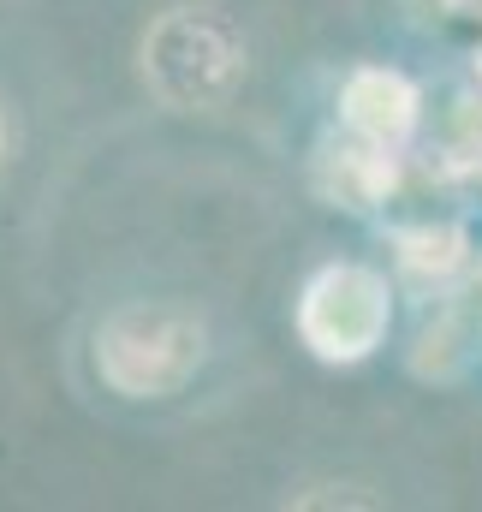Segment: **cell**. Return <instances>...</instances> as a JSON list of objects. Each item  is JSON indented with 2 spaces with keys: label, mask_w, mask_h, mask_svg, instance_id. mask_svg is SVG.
I'll use <instances>...</instances> for the list:
<instances>
[{
  "label": "cell",
  "mask_w": 482,
  "mask_h": 512,
  "mask_svg": "<svg viewBox=\"0 0 482 512\" xmlns=\"http://www.w3.org/2000/svg\"><path fill=\"white\" fill-rule=\"evenodd\" d=\"M90 364L96 382L120 399H173L209 364V322L191 304L137 298L96 322Z\"/></svg>",
  "instance_id": "cell-1"
},
{
  "label": "cell",
  "mask_w": 482,
  "mask_h": 512,
  "mask_svg": "<svg viewBox=\"0 0 482 512\" xmlns=\"http://www.w3.org/2000/svg\"><path fill=\"white\" fill-rule=\"evenodd\" d=\"M143 84L173 114H221L250 78V42L215 6H167L143 30Z\"/></svg>",
  "instance_id": "cell-2"
},
{
  "label": "cell",
  "mask_w": 482,
  "mask_h": 512,
  "mask_svg": "<svg viewBox=\"0 0 482 512\" xmlns=\"http://www.w3.org/2000/svg\"><path fill=\"white\" fill-rule=\"evenodd\" d=\"M393 328L387 274L369 262H328L298 292V340L322 364H363Z\"/></svg>",
  "instance_id": "cell-3"
},
{
  "label": "cell",
  "mask_w": 482,
  "mask_h": 512,
  "mask_svg": "<svg viewBox=\"0 0 482 512\" xmlns=\"http://www.w3.org/2000/svg\"><path fill=\"white\" fill-rule=\"evenodd\" d=\"M417 120H423V96L393 66H358L340 84V126L381 143V149H405Z\"/></svg>",
  "instance_id": "cell-4"
},
{
  "label": "cell",
  "mask_w": 482,
  "mask_h": 512,
  "mask_svg": "<svg viewBox=\"0 0 482 512\" xmlns=\"http://www.w3.org/2000/svg\"><path fill=\"white\" fill-rule=\"evenodd\" d=\"M393 149H381V143H369L358 131H346V137H322V149H316V191L334 203V209H381L387 197H393Z\"/></svg>",
  "instance_id": "cell-5"
},
{
  "label": "cell",
  "mask_w": 482,
  "mask_h": 512,
  "mask_svg": "<svg viewBox=\"0 0 482 512\" xmlns=\"http://www.w3.org/2000/svg\"><path fill=\"white\" fill-rule=\"evenodd\" d=\"M459 262H465V233L447 227V221H441V227L423 221V227H405V233H399V268H411L417 280H429V274L447 280Z\"/></svg>",
  "instance_id": "cell-6"
},
{
  "label": "cell",
  "mask_w": 482,
  "mask_h": 512,
  "mask_svg": "<svg viewBox=\"0 0 482 512\" xmlns=\"http://www.w3.org/2000/svg\"><path fill=\"white\" fill-rule=\"evenodd\" d=\"M0 155H6V120H0Z\"/></svg>",
  "instance_id": "cell-7"
}]
</instances>
